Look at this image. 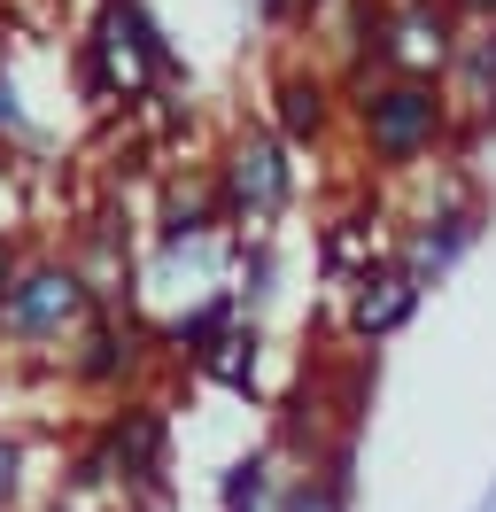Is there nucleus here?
<instances>
[{"label": "nucleus", "instance_id": "nucleus-8", "mask_svg": "<svg viewBox=\"0 0 496 512\" xmlns=\"http://www.w3.org/2000/svg\"><path fill=\"white\" fill-rule=\"evenodd\" d=\"M341 117H349V86H341L334 70L279 63V78H272V117H264V125H272L287 148H326V140L341 132Z\"/></svg>", "mask_w": 496, "mask_h": 512}, {"label": "nucleus", "instance_id": "nucleus-18", "mask_svg": "<svg viewBox=\"0 0 496 512\" xmlns=\"http://www.w3.org/2000/svg\"><path fill=\"white\" fill-rule=\"evenodd\" d=\"M24 233H8V225H0V295H8V280H16V272H24Z\"/></svg>", "mask_w": 496, "mask_h": 512}, {"label": "nucleus", "instance_id": "nucleus-5", "mask_svg": "<svg viewBox=\"0 0 496 512\" xmlns=\"http://www.w3.org/2000/svg\"><path fill=\"white\" fill-rule=\"evenodd\" d=\"M93 450L109 458V481H117L124 505H171V419L155 396H124L117 412L93 427Z\"/></svg>", "mask_w": 496, "mask_h": 512}, {"label": "nucleus", "instance_id": "nucleus-1", "mask_svg": "<svg viewBox=\"0 0 496 512\" xmlns=\"http://www.w3.org/2000/svg\"><path fill=\"white\" fill-rule=\"evenodd\" d=\"M186 63L171 32L148 16V0H101L93 8L86 39H78V94L101 101V109H132V101H155V86H179Z\"/></svg>", "mask_w": 496, "mask_h": 512}, {"label": "nucleus", "instance_id": "nucleus-17", "mask_svg": "<svg viewBox=\"0 0 496 512\" xmlns=\"http://www.w3.org/2000/svg\"><path fill=\"white\" fill-rule=\"evenodd\" d=\"M272 272H279L272 241H248V256H241V303H264V295H272Z\"/></svg>", "mask_w": 496, "mask_h": 512}, {"label": "nucleus", "instance_id": "nucleus-2", "mask_svg": "<svg viewBox=\"0 0 496 512\" xmlns=\"http://www.w3.org/2000/svg\"><path fill=\"white\" fill-rule=\"evenodd\" d=\"M349 132L372 171H419L434 156H458V125H450V101L434 78H357Z\"/></svg>", "mask_w": 496, "mask_h": 512}, {"label": "nucleus", "instance_id": "nucleus-19", "mask_svg": "<svg viewBox=\"0 0 496 512\" xmlns=\"http://www.w3.org/2000/svg\"><path fill=\"white\" fill-rule=\"evenodd\" d=\"M458 8V24H496V0H450Z\"/></svg>", "mask_w": 496, "mask_h": 512}, {"label": "nucleus", "instance_id": "nucleus-3", "mask_svg": "<svg viewBox=\"0 0 496 512\" xmlns=\"http://www.w3.org/2000/svg\"><path fill=\"white\" fill-rule=\"evenodd\" d=\"M101 311V295L86 288V272L70 264V249H31L24 272L0 295V350L16 357H55L86 334V319Z\"/></svg>", "mask_w": 496, "mask_h": 512}, {"label": "nucleus", "instance_id": "nucleus-13", "mask_svg": "<svg viewBox=\"0 0 496 512\" xmlns=\"http://www.w3.org/2000/svg\"><path fill=\"white\" fill-rule=\"evenodd\" d=\"M279 497H287V481L272 474V450H248L241 466H225V481H217L225 512H279Z\"/></svg>", "mask_w": 496, "mask_h": 512}, {"label": "nucleus", "instance_id": "nucleus-20", "mask_svg": "<svg viewBox=\"0 0 496 512\" xmlns=\"http://www.w3.org/2000/svg\"><path fill=\"white\" fill-rule=\"evenodd\" d=\"M295 8H303V0H256V16H264V24H287Z\"/></svg>", "mask_w": 496, "mask_h": 512}, {"label": "nucleus", "instance_id": "nucleus-14", "mask_svg": "<svg viewBox=\"0 0 496 512\" xmlns=\"http://www.w3.org/2000/svg\"><path fill=\"white\" fill-rule=\"evenodd\" d=\"M202 373H210L217 388L248 396V388H256V326H233V334H225V342L202 357Z\"/></svg>", "mask_w": 496, "mask_h": 512}, {"label": "nucleus", "instance_id": "nucleus-7", "mask_svg": "<svg viewBox=\"0 0 496 512\" xmlns=\"http://www.w3.org/2000/svg\"><path fill=\"white\" fill-rule=\"evenodd\" d=\"M481 218H489V210H481V194H473V187H434L427 202L411 210V225L396 233V249H388V256H396L419 288H434V280L481 241Z\"/></svg>", "mask_w": 496, "mask_h": 512}, {"label": "nucleus", "instance_id": "nucleus-11", "mask_svg": "<svg viewBox=\"0 0 496 512\" xmlns=\"http://www.w3.org/2000/svg\"><path fill=\"white\" fill-rule=\"evenodd\" d=\"M217 225H225V210H217V179L202 171V179H163V210H155V249L179 256V249H202Z\"/></svg>", "mask_w": 496, "mask_h": 512}, {"label": "nucleus", "instance_id": "nucleus-12", "mask_svg": "<svg viewBox=\"0 0 496 512\" xmlns=\"http://www.w3.org/2000/svg\"><path fill=\"white\" fill-rule=\"evenodd\" d=\"M233 326H241V288H210L194 311H179V319L163 326V350L179 357V365H194V373H202V357H210L217 342L233 334Z\"/></svg>", "mask_w": 496, "mask_h": 512}, {"label": "nucleus", "instance_id": "nucleus-6", "mask_svg": "<svg viewBox=\"0 0 496 512\" xmlns=\"http://www.w3.org/2000/svg\"><path fill=\"white\" fill-rule=\"evenodd\" d=\"M155 350H163V334H148L132 311H93L86 334L62 350V381L78 388V396H109V404H124V396L140 388V373L155 365Z\"/></svg>", "mask_w": 496, "mask_h": 512}, {"label": "nucleus", "instance_id": "nucleus-21", "mask_svg": "<svg viewBox=\"0 0 496 512\" xmlns=\"http://www.w3.org/2000/svg\"><path fill=\"white\" fill-rule=\"evenodd\" d=\"M124 512H171V505H124Z\"/></svg>", "mask_w": 496, "mask_h": 512}, {"label": "nucleus", "instance_id": "nucleus-15", "mask_svg": "<svg viewBox=\"0 0 496 512\" xmlns=\"http://www.w3.org/2000/svg\"><path fill=\"white\" fill-rule=\"evenodd\" d=\"M39 148V125H31V109H24V86H16V70L0 63V148Z\"/></svg>", "mask_w": 496, "mask_h": 512}, {"label": "nucleus", "instance_id": "nucleus-9", "mask_svg": "<svg viewBox=\"0 0 496 512\" xmlns=\"http://www.w3.org/2000/svg\"><path fill=\"white\" fill-rule=\"evenodd\" d=\"M442 101H450V125H458V156H473L496 132V24H465L450 70L434 78Z\"/></svg>", "mask_w": 496, "mask_h": 512}, {"label": "nucleus", "instance_id": "nucleus-10", "mask_svg": "<svg viewBox=\"0 0 496 512\" xmlns=\"http://www.w3.org/2000/svg\"><path fill=\"white\" fill-rule=\"evenodd\" d=\"M419 303H427V288L403 272L396 256H372L341 288V326H349V342H388V334H403L419 319Z\"/></svg>", "mask_w": 496, "mask_h": 512}, {"label": "nucleus", "instance_id": "nucleus-16", "mask_svg": "<svg viewBox=\"0 0 496 512\" xmlns=\"http://www.w3.org/2000/svg\"><path fill=\"white\" fill-rule=\"evenodd\" d=\"M24 489H31V450L0 427V512H24Z\"/></svg>", "mask_w": 496, "mask_h": 512}, {"label": "nucleus", "instance_id": "nucleus-4", "mask_svg": "<svg viewBox=\"0 0 496 512\" xmlns=\"http://www.w3.org/2000/svg\"><path fill=\"white\" fill-rule=\"evenodd\" d=\"M210 179H217L225 225H233L241 241H272V225L287 218V202H295V148H287L264 117H241V125L225 132Z\"/></svg>", "mask_w": 496, "mask_h": 512}]
</instances>
